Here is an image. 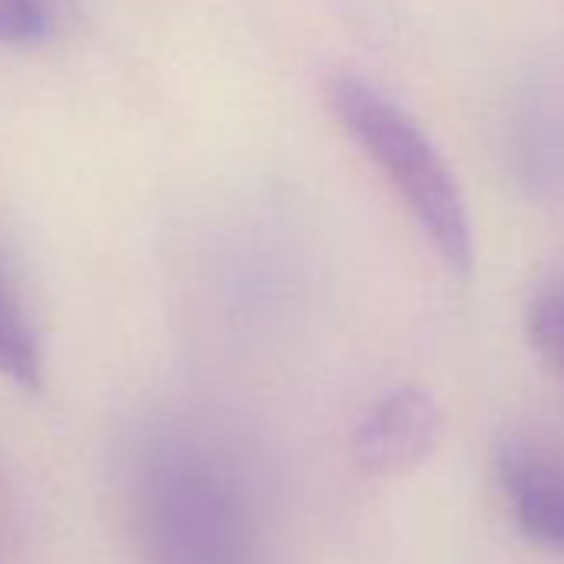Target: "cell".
Here are the masks:
<instances>
[{"label":"cell","instance_id":"6da1fadb","mask_svg":"<svg viewBox=\"0 0 564 564\" xmlns=\"http://www.w3.org/2000/svg\"><path fill=\"white\" fill-rule=\"evenodd\" d=\"M326 100L349 140L392 183L435 256L458 275L471 272L475 236L462 186L419 120L359 74H336Z\"/></svg>","mask_w":564,"mask_h":564},{"label":"cell","instance_id":"7a4b0ae2","mask_svg":"<svg viewBox=\"0 0 564 564\" xmlns=\"http://www.w3.org/2000/svg\"><path fill=\"white\" fill-rule=\"evenodd\" d=\"M140 488V528L150 564H249V521L209 452L163 445L150 452Z\"/></svg>","mask_w":564,"mask_h":564},{"label":"cell","instance_id":"3957f363","mask_svg":"<svg viewBox=\"0 0 564 564\" xmlns=\"http://www.w3.org/2000/svg\"><path fill=\"white\" fill-rule=\"evenodd\" d=\"M442 435V415L425 389H395L379 399L352 435V455L369 475L419 468Z\"/></svg>","mask_w":564,"mask_h":564},{"label":"cell","instance_id":"277c9868","mask_svg":"<svg viewBox=\"0 0 564 564\" xmlns=\"http://www.w3.org/2000/svg\"><path fill=\"white\" fill-rule=\"evenodd\" d=\"M495 478L521 538L564 554V465L528 445H501Z\"/></svg>","mask_w":564,"mask_h":564},{"label":"cell","instance_id":"5b68a950","mask_svg":"<svg viewBox=\"0 0 564 564\" xmlns=\"http://www.w3.org/2000/svg\"><path fill=\"white\" fill-rule=\"evenodd\" d=\"M0 376L31 392L44 379L41 343L4 262H0Z\"/></svg>","mask_w":564,"mask_h":564},{"label":"cell","instance_id":"8992f818","mask_svg":"<svg viewBox=\"0 0 564 564\" xmlns=\"http://www.w3.org/2000/svg\"><path fill=\"white\" fill-rule=\"evenodd\" d=\"M528 343L538 359L564 382V290H551L531 303Z\"/></svg>","mask_w":564,"mask_h":564},{"label":"cell","instance_id":"52a82bcc","mask_svg":"<svg viewBox=\"0 0 564 564\" xmlns=\"http://www.w3.org/2000/svg\"><path fill=\"white\" fill-rule=\"evenodd\" d=\"M51 34L44 0H0V44H37Z\"/></svg>","mask_w":564,"mask_h":564}]
</instances>
